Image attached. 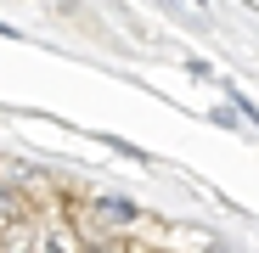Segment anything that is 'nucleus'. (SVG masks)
<instances>
[{
  "label": "nucleus",
  "instance_id": "f257e3e1",
  "mask_svg": "<svg viewBox=\"0 0 259 253\" xmlns=\"http://www.w3.org/2000/svg\"><path fill=\"white\" fill-rule=\"evenodd\" d=\"M102 214H113V220H130V203H118V197H107V203H102Z\"/></svg>",
  "mask_w": 259,
  "mask_h": 253
},
{
  "label": "nucleus",
  "instance_id": "f03ea898",
  "mask_svg": "<svg viewBox=\"0 0 259 253\" xmlns=\"http://www.w3.org/2000/svg\"><path fill=\"white\" fill-rule=\"evenodd\" d=\"M46 253H73V247H68L62 236H46Z\"/></svg>",
  "mask_w": 259,
  "mask_h": 253
}]
</instances>
